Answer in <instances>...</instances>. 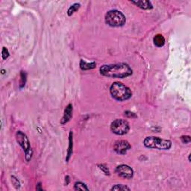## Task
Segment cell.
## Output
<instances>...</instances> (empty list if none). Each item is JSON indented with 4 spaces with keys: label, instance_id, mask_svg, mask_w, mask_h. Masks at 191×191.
Returning <instances> with one entry per match:
<instances>
[{
    "label": "cell",
    "instance_id": "obj_10",
    "mask_svg": "<svg viewBox=\"0 0 191 191\" xmlns=\"http://www.w3.org/2000/svg\"><path fill=\"white\" fill-rule=\"evenodd\" d=\"M132 4L135 5L138 8L143 10H150L153 8V5L152 2L148 0H138V1H131Z\"/></svg>",
    "mask_w": 191,
    "mask_h": 191
},
{
    "label": "cell",
    "instance_id": "obj_11",
    "mask_svg": "<svg viewBox=\"0 0 191 191\" xmlns=\"http://www.w3.org/2000/svg\"><path fill=\"white\" fill-rule=\"evenodd\" d=\"M96 67V62L87 63V62L83 59L81 60L80 61V67L82 70H88V69H94Z\"/></svg>",
    "mask_w": 191,
    "mask_h": 191
},
{
    "label": "cell",
    "instance_id": "obj_19",
    "mask_svg": "<svg viewBox=\"0 0 191 191\" xmlns=\"http://www.w3.org/2000/svg\"><path fill=\"white\" fill-rule=\"evenodd\" d=\"M11 182L13 184V185L15 187L16 189H19L20 187V183L19 180L14 177V176H11Z\"/></svg>",
    "mask_w": 191,
    "mask_h": 191
},
{
    "label": "cell",
    "instance_id": "obj_17",
    "mask_svg": "<svg viewBox=\"0 0 191 191\" xmlns=\"http://www.w3.org/2000/svg\"><path fill=\"white\" fill-rule=\"evenodd\" d=\"M25 82H26V74H25V72L22 71L21 73V82H20V87L22 88L24 87L25 84Z\"/></svg>",
    "mask_w": 191,
    "mask_h": 191
},
{
    "label": "cell",
    "instance_id": "obj_6",
    "mask_svg": "<svg viewBox=\"0 0 191 191\" xmlns=\"http://www.w3.org/2000/svg\"><path fill=\"white\" fill-rule=\"evenodd\" d=\"M115 172L119 177L130 179L134 176V170L131 167L126 164H121L116 167Z\"/></svg>",
    "mask_w": 191,
    "mask_h": 191
},
{
    "label": "cell",
    "instance_id": "obj_23",
    "mask_svg": "<svg viewBox=\"0 0 191 191\" xmlns=\"http://www.w3.org/2000/svg\"><path fill=\"white\" fill-rule=\"evenodd\" d=\"M125 116L128 117H136V115L131 111H125Z\"/></svg>",
    "mask_w": 191,
    "mask_h": 191
},
{
    "label": "cell",
    "instance_id": "obj_2",
    "mask_svg": "<svg viewBox=\"0 0 191 191\" xmlns=\"http://www.w3.org/2000/svg\"><path fill=\"white\" fill-rule=\"evenodd\" d=\"M110 93L113 99L119 102L129 100L132 96L130 88L119 82H113L111 84L110 87Z\"/></svg>",
    "mask_w": 191,
    "mask_h": 191
},
{
    "label": "cell",
    "instance_id": "obj_21",
    "mask_svg": "<svg viewBox=\"0 0 191 191\" xmlns=\"http://www.w3.org/2000/svg\"><path fill=\"white\" fill-rule=\"evenodd\" d=\"M32 154H33L32 149H30L29 151L25 152V160H26L27 161H29L31 160V158H32Z\"/></svg>",
    "mask_w": 191,
    "mask_h": 191
},
{
    "label": "cell",
    "instance_id": "obj_5",
    "mask_svg": "<svg viewBox=\"0 0 191 191\" xmlns=\"http://www.w3.org/2000/svg\"><path fill=\"white\" fill-rule=\"evenodd\" d=\"M129 124L126 119H117L112 122L111 130L113 134L117 135H124L129 131Z\"/></svg>",
    "mask_w": 191,
    "mask_h": 191
},
{
    "label": "cell",
    "instance_id": "obj_18",
    "mask_svg": "<svg viewBox=\"0 0 191 191\" xmlns=\"http://www.w3.org/2000/svg\"><path fill=\"white\" fill-rule=\"evenodd\" d=\"M98 167H99V168H100V170H102V171L106 175H110V171H109V170H108V168L107 167L104 166V164H99Z\"/></svg>",
    "mask_w": 191,
    "mask_h": 191
},
{
    "label": "cell",
    "instance_id": "obj_9",
    "mask_svg": "<svg viewBox=\"0 0 191 191\" xmlns=\"http://www.w3.org/2000/svg\"><path fill=\"white\" fill-rule=\"evenodd\" d=\"M73 105L71 104H69L66 107L65 110H64V113L63 115V117H62L61 120H60V123L61 124H66L70 120V119L73 117Z\"/></svg>",
    "mask_w": 191,
    "mask_h": 191
},
{
    "label": "cell",
    "instance_id": "obj_3",
    "mask_svg": "<svg viewBox=\"0 0 191 191\" xmlns=\"http://www.w3.org/2000/svg\"><path fill=\"white\" fill-rule=\"evenodd\" d=\"M143 145L146 148L155 149L158 150H169L172 146V141L170 140L162 139L158 137L151 136V137H147L144 139Z\"/></svg>",
    "mask_w": 191,
    "mask_h": 191
},
{
    "label": "cell",
    "instance_id": "obj_4",
    "mask_svg": "<svg viewBox=\"0 0 191 191\" xmlns=\"http://www.w3.org/2000/svg\"><path fill=\"white\" fill-rule=\"evenodd\" d=\"M105 23L111 27H120L126 23V16L117 10H111L105 14Z\"/></svg>",
    "mask_w": 191,
    "mask_h": 191
},
{
    "label": "cell",
    "instance_id": "obj_1",
    "mask_svg": "<svg viewBox=\"0 0 191 191\" xmlns=\"http://www.w3.org/2000/svg\"><path fill=\"white\" fill-rule=\"evenodd\" d=\"M100 72L102 76L114 78H124L133 73L131 68L126 63L103 65L100 67Z\"/></svg>",
    "mask_w": 191,
    "mask_h": 191
},
{
    "label": "cell",
    "instance_id": "obj_15",
    "mask_svg": "<svg viewBox=\"0 0 191 191\" xmlns=\"http://www.w3.org/2000/svg\"><path fill=\"white\" fill-rule=\"evenodd\" d=\"M74 190H89L88 187L85 184L81 182V181H78L76 182L74 184Z\"/></svg>",
    "mask_w": 191,
    "mask_h": 191
},
{
    "label": "cell",
    "instance_id": "obj_22",
    "mask_svg": "<svg viewBox=\"0 0 191 191\" xmlns=\"http://www.w3.org/2000/svg\"><path fill=\"white\" fill-rule=\"evenodd\" d=\"M181 140L184 143H190L191 140L190 136H182V137H181Z\"/></svg>",
    "mask_w": 191,
    "mask_h": 191
},
{
    "label": "cell",
    "instance_id": "obj_7",
    "mask_svg": "<svg viewBox=\"0 0 191 191\" xmlns=\"http://www.w3.org/2000/svg\"><path fill=\"white\" fill-rule=\"evenodd\" d=\"M15 137H16V142H17L18 144H19L20 146L23 149V150L25 151V153L29 151L30 149H32V148H31V146H30L29 140L25 133H23V132L21 131H16V133L15 135Z\"/></svg>",
    "mask_w": 191,
    "mask_h": 191
},
{
    "label": "cell",
    "instance_id": "obj_16",
    "mask_svg": "<svg viewBox=\"0 0 191 191\" xmlns=\"http://www.w3.org/2000/svg\"><path fill=\"white\" fill-rule=\"evenodd\" d=\"M111 190H117V191H120V190H131V189L129 187L126 186V185L123 184H116L113 187H112V188L111 189Z\"/></svg>",
    "mask_w": 191,
    "mask_h": 191
},
{
    "label": "cell",
    "instance_id": "obj_12",
    "mask_svg": "<svg viewBox=\"0 0 191 191\" xmlns=\"http://www.w3.org/2000/svg\"><path fill=\"white\" fill-rule=\"evenodd\" d=\"M153 41L154 44L157 47H163L165 43V39L162 34H157V35H155L153 38Z\"/></svg>",
    "mask_w": 191,
    "mask_h": 191
},
{
    "label": "cell",
    "instance_id": "obj_14",
    "mask_svg": "<svg viewBox=\"0 0 191 191\" xmlns=\"http://www.w3.org/2000/svg\"><path fill=\"white\" fill-rule=\"evenodd\" d=\"M80 6H81V5L79 4V3H75V4L71 5L67 11L68 16H71L72 14H73L75 12L77 11L80 8Z\"/></svg>",
    "mask_w": 191,
    "mask_h": 191
},
{
    "label": "cell",
    "instance_id": "obj_20",
    "mask_svg": "<svg viewBox=\"0 0 191 191\" xmlns=\"http://www.w3.org/2000/svg\"><path fill=\"white\" fill-rule=\"evenodd\" d=\"M2 58L4 60L7 59L9 57V52L8 49L6 47H3L2 52Z\"/></svg>",
    "mask_w": 191,
    "mask_h": 191
},
{
    "label": "cell",
    "instance_id": "obj_13",
    "mask_svg": "<svg viewBox=\"0 0 191 191\" xmlns=\"http://www.w3.org/2000/svg\"><path fill=\"white\" fill-rule=\"evenodd\" d=\"M72 152H73V132L70 131L69 136V147H68L67 155V158H66L67 162H68L69 158H70Z\"/></svg>",
    "mask_w": 191,
    "mask_h": 191
},
{
    "label": "cell",
    "instance_id": "obj_8",
    "mask_svg": "<svg viewBox=\"0 0 191 191\" xmlns=\"http://www.w3.org/2000/svg\"><path fill=\"white\" fill-rule=\"evenodd\" d=\"M131 145L127 140H121L117 141L114 145V151L119 155H125L131 149Z\"/></svg>",
    "mask_w": 191,
    "mask_h": 191
}]
</instances>
